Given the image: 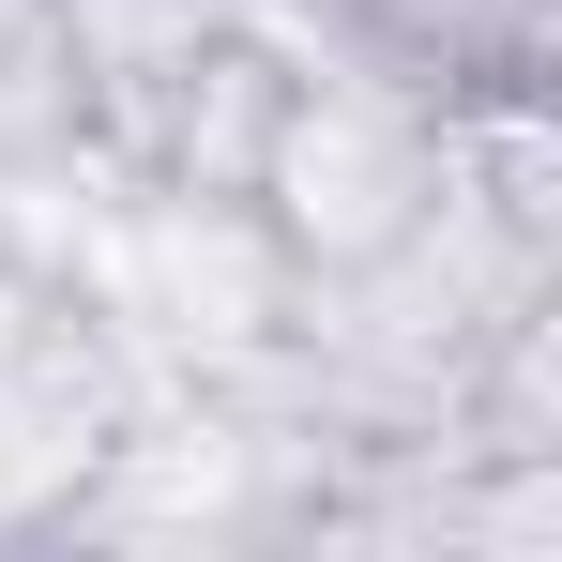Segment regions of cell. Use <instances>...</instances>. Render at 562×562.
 I'll use <instances>...</instances> for the list:
<instances>
[{
  "mask_svg": "<svg viewBox=\"0 0 562 562\" xmlns=\"http://www.w3.org/2000/svg\"><path fill=\"white\" fill-rule=\"evenodd\" d=\"M244 198H259V228L289 244V274L335 289V274L395 259V244L441 213V122H426V92H395L366 61H304Z\"/></svg>",
  "mask_w": 562,
  "mask_h": 562,
  "instance_id": "6da1fadb",
  "label": "cell"
}]
</instances>
